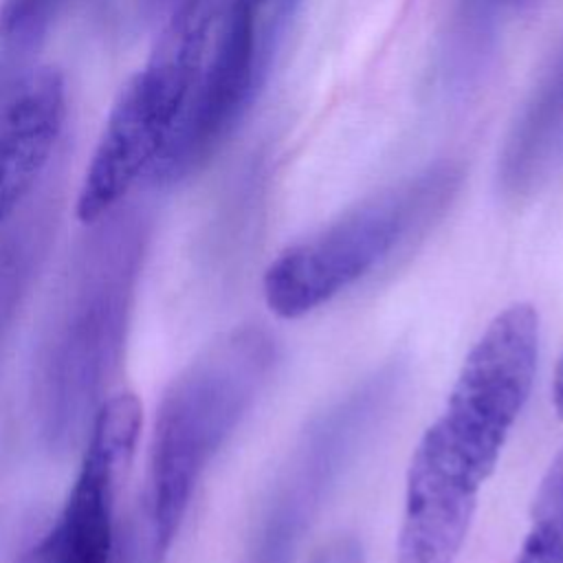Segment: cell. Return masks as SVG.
Returning a JSON list of instances; mask_svg holds the SVG:
<instances>
[{"label": "cell", "mask_w": 563, "mask_h": 563, "mask_svg": "<svg viewBox=\"0 0 563 563\" xmlns=\"http://www.w3.org/2000/svg\"><path fill=\"white\" fill-rule=\"evenodd\" d=\"M277 363L275 336L238 325L211 341L165 389L147 471L117 563H163L213 455L255 402Z\"/></svg>", "instance_id": "7a4b0ae2"}, {"label": "cell", "mask_w": 563, "mask_h": 563, "mask_svg": "<svg viewBox=\"0 0 563 563\" xmlns=\"http://www.w3.org/2000/svg\"><path fill=\"white\" fill-rule=\"evenodd\" d=\"M363 545L350 534H341L328 541L310 563H363Z\"/></svg>", "instance_id": "4fadbf2b"}, {"label": "cell", "mask_w": 563, "mask_h": 563, "mask_svg": "<svg viewBox=\"0 0 563 563\" xmlns=\"http://www.w3.org/2000/svg\"><path fill=\"white\" fill-rule=\"evenodd\" d=\"M552 407H554L556 416L563 420V352H561V358H559L554 376H552Z\"/></svg>", "instance_id": "5bb4252c"}, {"label": "cell", "mask_w": 563, "mask_h": 563, "mask_svg": "<svg viewBox=\"0 0 563 563\" xmlns=\"http://www.w3.org/2000/svg\"><path fill=\"white\" fill-rule=\"evenodd\" d=\"M158 2L165 4V7L172 11V9H176L178 4H185V2H189V0H158Z\"/></svg>", "instance_id": "9a60e30c"}, {"label": "cell", "mask_w": 563, "mask_h": 563, "mask_svg": "<svg viewBox=\"0 0 563 563\" xmlns=\"http://www.w3.org/2000/svg\"><path fill=\"white\" fill-rule=\"evenodd\" d=\"M512 563H563V446L543 473Z\"/></svg>", "instance_id": "8fae6325"}, {"label": "cell", "mask_w": 563, "mask_h": 563, "mask_svg": "<svg viewBox=\"0 0 563 563\" xmlns=\"http://www.w3.org/2000/svg\"><path fill=\"white\" fill-rule=\"evenodd\" d=\"M539 314L499 310L464 356L451 391L420 435L405 482L394 563H453L537 374Z\"/></svg>", "instance_id": "6da1fadb"}, {"label": "cell", "mask_w": 563, "mask_h": 563, "mask_svg": "<svg viewBox=\"0 0 563 563\" xmlns=\"http://www.w3.org/2000/svg\"><path fill=\"white\" fill-rule=\"evenodd\" d=\"M68 0H4L0 35L13 48H26L51 26Z\"/></svg>", "instance_id": "7c38bea8"}, {"label": "cell", "mask_w": 563, "mask_h": 563, "mask_svg": "<svg viewBox=\"0 0 563 563\" xmlns=\"http://www.w3.org/2000/svg\"><path fill=\"white\" fill-rule=\"evenodd\" d=\"M66 117V86L55 68L24 77L0 114V224L44 174Z\"/></svg>", "instance_id": "9c48e42d"}, {"label": "cell", "mask_w": 563, "mask_h": 563, "mask_svg": "<svg viewBox=\"0 0 563 563\" xmlns=\"http://www.w3.org/2000/svg\"><path fill=\"white\" fill-rule=\"evenodd\" d=\"M402 380L405 363L391 358L310 418L262 501L246 563H292L328 495L387 416Z\"/></svg>", "instance_id": "8992f818"}, {"label": "cell", "mask_w": 563, "mask_h": 563, "mask_svg": "<svg viewBox=\"0 0 563 563\" xmlns=\"http://www.w3.org/2000/svg\"><path fill=\"white\" fill-rule=\"evenodd\" d=\"M563 163V46L523 101L499 152L497 185L508 200L534 196Z\"/></svg>", "instance_id": "30bf717a"}, {"label": "cell", "mask_w": 563, "mask_h": 563, "mask_svg": "<svg viewBox=\"0 0 563 563\" xmlns=\"http://www.w3.org/2000/svg\"><path fill=\"white\" fill-rule=\"evenodd\" d=\"M141 431V405L119 394L97 409L66 504L51 530L18 563H110L114 552V495Z\"/></svg>", "instance_id": "ba28073f"}, {"label": "cell", "mask_w": 563, "mask_h": 563, "mask_svg": "<svg viewBox=\"0 0 563 563\" xmlns=\"http://www.w3.org/2000/svg\"><path fill=\"white\" fill-rule=\"evenodd\" d=\"M79 249L40 347L35 402L46 442L86 438L121 363L147 227L134 211H110Z\"/></svg>", "instance_id": "3957f363"}, {"label": "cell", "mask_w": 563, "mask_h": 563, "mask_svg": "<svg viewBox=\"0 0 563 563\" xmlns=\"http://www.w3.org/2000/svg\"><path fill=\"white\" fill-rule=\"evenodd\" d=\"M290 0H231L213 51L202 62L176 132L147 174L174 185L202 169L255 101L284 26Z\"/></svg>", "instance_id": "52a82bcc"}, {"label": "cell", "mask_w": 563, "mask_h": 563, "mask_svg": "<svg viewBox=\"0 0 563 563\" xmlns=\"http://www.w3.org/2000/svg\"><path fill=\"white\" fill-rule=\"evenodd\" d=\"M462 178L455 163H433L286 246L262 279L271 312L299 319L361 282L449 211Z\"/></svg>", "instance_id": "277c9868"}, {"label": "cell", "mask_w": 563, "mask_h": 563, "mask_svg": "<svg viewBox=\"0 0 563 563\" xmlns=\"http://www.w3.org/2000/svg\"><path fill=\"white\" fill-rule=\"evenodd\" d=\"M211 2L172 9L156 51L123 86L79 187L81 222L92 224L117 209L169 145L205 62Z\"/></svg>", "instance_id": "5b68a950"}]
</instances>
